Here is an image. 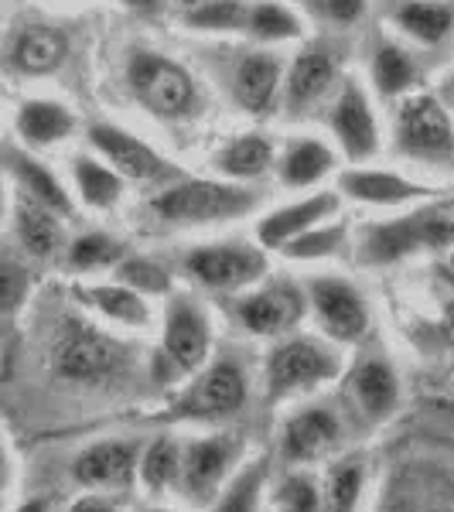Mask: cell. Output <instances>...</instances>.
<instances>
[{
	"label": "cell",
	"mask_w": 454,
	"mask_h": 512,
	"mask_svg": "<svg viewBox=\"0 0 454 512\" xmlns=\"http://www.w3.org/2000/svg\"><path fill=\"white\" fill-rule=\"evenodd\" d=\"M451 93H454V89H451Z\"/></svg>",
	"instance_id": "cell-51"
},
{
	"label": "cell",
	"mask_w": 454,
	"mask_h": 512,
	"mask_svg": "<svg viewBox=\"0 0 454 512\" xmlns=\"http://www.w3.org/2000/svg\"><path fill=\"white\" fill-rule=\"evenodd\" d=\"M18 175L24 181V188L31 192V198H38L41 205H48V209H55V212H69V195L62 192V185L48 175L41 164L18 158Z\"/></svg>",
	"instance_id": "cell-34"
},
{
	"label": "cell",
	"mask_w": 454,
	"mask_h": 512,
	"mask_svg": "<svg viewBox=\"0 0 454 512\" xmlns=\"http://www.w3.org/2000/svg\"><path fill=\"white\" fill-rule=\"evenodd\" d=\"M188 274L212 291H236L267 274V256L246 243L205 246L188 256Z\"/></svg>",
	"instance_id": "cell-7"
},
{
	"label": "cell",
	"mask_w": 454,
	"mask_h": 512,
	"mask_svg": "<svg viewBox=\"0 0 454 512\" xmlns=\"http://www.w3.org/2000/svg\"><path fill=\"white\" fill-rule=\"evenodd\" d=\"M188 21L195 28H209V31H233L243 28L250 21V7L243 0H205V4L192 7Z\"/></svg>",
	"instance_id": "cell-33"
},
{
	"label": "cell",
	"mask_w": 454,
	"mask_h": 512,
	"mask_svg": "<svg viewBox=\"0 0 454 512\" xmlns=\"http://www.w3.org/2000/svg\"><path fill=\"white\" fill-rule=\"evenodd\" d=\"M24 297H28V274H24L18 263L0 260V315L18 311Z\"/></svg>",
	"instance_id": "cell-41"
},
{
	"label": "cell",
	"mask_w": 454,
	"mask_h": 512,
	"mask_svg": "<svg viewBox=\"0 0 454 512\" xmlns=\"http://www.w3.org/2000/svg\"><path fill=\"white\" fill-rule=\"evenodd\" d=\"M18 127L31 144H55V140H62L65 134H72L76 120H72V113L65 110V106L35 99V103H24Z\"/></svg>",
	"instance_id": "cell-27"
},
{
	"label": "cell",
	"mask_w": 454,
	"mask_h": 512,
	"mask_svg": "<svg viewBox=\"0 0 454 512\" xmlns=\"http://www.w3.org/2000/svg\"><path fill=\"white\" fill-rule=\"evenodd\" d=\"M267 393L270 400H284V396L315 390L321 383H332L342 373V362L332 349L311 338H291L280 342L274 352L267 355Z\"/></svg>",
	"instance_id": "cell-2"
},
{
	"label": "cell",
	"mask_w": 454,
	"mask_h": 512,
	"mask_svg": "<svg viewBox=\"0 0 454 512\" xmlns=\"http://www.w3.org/2000/svg\"><path fill=\"white\" fill-rule=\"evenodd\" d=\"M246 403V376L233 362H216L188 386V393L171 407V417L181 420H226Z\"/></svg>",
	"instance_id": "cell-6"
},
{
	"label": "cell",
	"mask_w": 454,
	"mask_h": 512,
	"mask_svg": "<svg viewBox=\"0 0 454 512\" xmlns=\"http://www.w3.org/2000/svg\"><path fill=\"white\" fill-rule=\"evenodd\" d=\"M311 7H315L321 18L338 24H349L362 14V0H311Z\"/></svg>",
	"instance_id": "cell-42"
},
{
	"label": "cell",
	"mask_w": 454,
	"mask_h": 512,
	"mask_svg": "<svg viewBox=\"0 0 454 512\" xmlns=\"http://www.w3.org/2000/svg\"><path fill=\"white\" fill-rule=\"evenodd\" d=\"M140 444L137 441H96L82 448L72 461V478L82 489H120L137 475Z\"/></svg>",
	"instance_id": "cell-11"
},
{
	"label": "cell",
	"mask_w": 454,
	"mask_h": 512,
	"mask_svg": "<svg viewBox=\"0 0 454 512\" xmlns=\"http://www.w3.org/2000/svg\"><path fill=\"white\" fill-rule=\"evenodd\" d=\"M349 386H352V400H356V407L362 410V417H366L369 424H383V420H390L396 414V407H400V383H396V373L379 359L362 362L356 373H352Z\"/></svg>",
	"instance_id": "cell-15"
},
{
	"label": "cell",
	"mask_w": 454,
	"mask_h": 512,
	"mask_svg": "<svg viewBox=\"0 0 454 512\" xmlns=\"http://www.w3.org/2000/svg\"><path fill=\"white\" fill-rule=\"evenodd\" d=\"M130 7H137V11H158L161 0H127Z\"/></svg>",
	"instance_id": "cell-46"
},
{
	"label": "cell",
	"mask_w": 454,
	"mask_h": 512,
	"mask_svg": "<svg viewBox=\"0 0 454 512\" xmlns=\"http://www.w3.org/2000/svg\"><path fill=\"white\" fill-rule=\"evenodd\" d=\"M345 239L342 226H328V229H308V233L287 239L280 250H284L291 260H318V256H332Z\"/></svg>",
	"instance_id": "cell-37"
},
{
	"label": "cell",
	"mask_w": 454,
	"mask_h": 512,
	"mask_svg": "<svg viewBox=\"0 0 454 512\" xmlns=\"http://www.w3.org/2000/svg\"><path fill=\"white\" fill-rule=\"evenodd\" d=\"M335 195H318V198H308V202H297V205H287V209L274 212L260 222V243L270 246V250H280L287 239L308 233L318 219H325L328 212H335Z\"/></svg>",
	"instance_id": "cell-18"
},
{
	"label": "cell",
	"mask_w": 454,
	"mask_h": 512,
	"mask_svg": "<svg viewBox=\"0 0 454 512\" xmlns=\"http://www.w3.org/2000/svg\"><path fill=\"white\" fill-rule=\"evenodd\" d=\"M212 332L202 311L188 297H175L164 315V352L181 373H195L209 359Z\"/></svg>",
	"instance_id": "cell-13"
},
{
	"label": "cell",
	"mask_w": 454,
	"mask_h": 512,
	"mask_svg": "<svg viewBox=\"0 0 454 512\" xmlns=\"http://www.w3.org/2000/svg\"><path fill=\"white\" fill-rule=\"evenodd\" d=\"M332 127L349 158L359 161L376 151V120H373V110H369L366 96L359 93V86H345L342 99L335 103Z\"/></svg>",
	"instance_id": "cell-16"
},
{
	"label": "cell",
	"mask_w": 454,
	"mask_h": 512,
	"mask_svg": "<svg viewBox=\"0 0 454 512\" xmlns=\"http://www.w3.org/2000/svg\"><path fill=\"white\" fill-rule=\"evenodd\" d=\"M130 82L140 103L158 117H181L195 103V82L181 65L140 52L130 62Z\"/></svg>",
	"instance_id": "cell-5"
},
{
	"label": "cell",
	"mask_w": 454,
	"mask_h": 512,
	"mask_svg": "<svg viewBox=\"0 0 454 512\" xmlns=\"http://www.w3.org/2000/svg\"><path fill=\"white\" fill-rule=\"evenodd\" d=\"M11 59L21 72H28V76H45V72H55L62 65L65 38L55 28H28L14 41Z\"/></svg>",
	"instance_id": "cell-23"
},
{
	"label": "cell",
	"mask_w": 454,
	"mask_h": 512,
	"mask_svg": "<svg viewBox=\"0 0 454 512\" xmlns=\"http://www.w3.org/2000/svg\"><path fill=\"white\" fill-rule=\"evenodd\" d=\"M342 441V420L328 407H308L284 424L280 434V458L287 465H311V461L325 458L328 451L338 448Z\"/></svg>",
	"instance_id": "cell-9"
},
{
	"label": "cell",
	"mask_w": 454,
	"mask_h": 512,
	"mask_svg": "<svg viewBox=\"0 0 454 512\" xmlns=\"http://www.w3.org/2000/svg\"><path fill=\"white\" fill-rule=\"evenodd\" d=\"M79 297H86V304H93L99 315H106L110 321H120V325H127V328H144L147 321H151L147 301L127 284L79 287Z\"/></svg>",
	"instance_id": "cell-24"
},
{
	"label": "cell",
	"mask_w": 454,
	"mask_h": 512,
	"mask_svg": "<svg viewBox=\"0 0 454 512\" xmlns=\"http://www.w3.org/2000/svg\"><path fill=\"white\" fill-rule=\"evenodd\" d=\"M253 202L257 198L243 192V188L216 185V181H188V185L164 192L154 202V212L171 222H219L250 212Z\"/></svg>",
	"instance_id": "cell-4"
},
{
	"label": "cell",
	"mask_w": 454,
	"mask_h": 512,
	"mask_svg": "<svg viewBox=\"0 0 454 512\" xmlns=\"http://www.w3.org/2000/svg\"><path fill=\"white\" fill-rule=\"evenodd\" d=\"M11 512H48V502L45 499H28V502H21V506L11 509Z\"/></svg>",
	"instance_id": "cell-45"
},
{
	"label": "cell",
	"mask_w": 454,
	"mask_h": 512,
	"mask_svg": "<svg viewBox=\"0 0 454 512\" xmlns=\"http://www.w3.org/2000/svg\"><path fill=\"white\" fill-rule=\"evenodd\" d=\"M11 482H14V465H11V451L7 444L0 441V499L11 492Z\"/></svg>",
	"instance_id": "cell-44"
},
{
	"label": "cell",
	"mask_w": 454,
	"mask_h": 512,
	"mask_svg": "<svg viewBox=\"0 0 454 512\" xmlns=\"http://www.w3.org/2000/svg\"><path fill=\"white\" fill-rule=\"evenodd\" d=\"M396 512H444V509H437V506H424V502H410V506H400Z\"/></svg>",
	"instance_id": "cell-47"
},
{
	"label": "cell",
	"mask_w": 454,
	"mask_h": 512,
	"mask_svg": "<svg viewBox=\"0 0 454 512\" xmlns=\"http://www.w3.org/2000/svg\"><path fill=\"white\" fill-rule=\"evenodd\" d=\"M120 280L127 287H134L137 294H164L171 287L168 274H164V267L151 260H127L120 263Z\"/></svg>",
	"instance_id": "cell-40"
},
{
	"label": "cell",
	"mask_w": 454,
	"mask_h": 512,
	"mask_svg": "<svg viewBox=\"0 0 454 512\" xmlns=\"http://www.w3.org/2000/svg\"><path fill=\"white\" fill-rule=\"evenodd\" d=\"M277 509L280 512H321V489L311 475L291 472L277 485Z\"/></svg>",
	"instance_id": "cell-35"
},
{
	"label": "cell",
	"mask_w": 454,
	"mask_h": 512,
	"mask_svg": "<svg viewBox=\"0 0 454 512\" xmlns=\"http://www.w3.org/2000/svg\"><path fill=\"white\" fill-rule=\"evenodd\" d=\"M263 485H267V461H250L243 472L222 485L212 512H257Z\"/></svg>",
	"instance_id": "cell-28"
},
{
	"label": "cell",
	"mask_w": 454,
	"mask_h": 512,
	"mask_svg": "<svg viewBox=\"0 0 454 512\" xmlns=\"http://www.w3.org/2000/svg\"><path fill=\"white\" fill-rule=\"evenodd\" d=\"M451 21H454V14L441 4H420L417 0V4H407L400 11L403 28H407L414 38L427 41V45H434V41H441L444 35H448Z\"/></svg>",
	"instance_id": "cell-31"
},
{
	"label": "cell",
	"mask_w": 454,
	"mask_h": 512,
	"mask_svg": "<svg viewBox=\"0 0 454 512\" xmlns=\"http://www.w3.org/2000/svg\"><path fill=\"white\" fill-rule=\"evenodd\" d=\"M117 369V345L86 325H72L55 345V373L69 383H99Z\"/></svg>",
	"instance_id": "cell-8"
},
{
	"label": "cell",
	"mask_w": 454,
	"mask_h": 512,
	"mask_svg": "<svg viewBox=\"0 0 454 512\" xmlns=\"http://www.w3.org/2000/svg\"><path fill=\"white\" fill-rule=\"evenodd\" d=\"M400 144L420 158H448L454 151V134L448 113L434 96H410L400 110Z\"/></svg>",
	"instance_id": "cell-12"
},
{
	"label": "cell",
	"mask_w": 454,
	"mask_h": 512,
	"mask_svg": "<svg viewBox=\"0 0 454 512\" xmlns=\"http://www.w3.org/2000/svg\"><path fill=\"white\" fill-rule=\"evenodd\" d=\"M76 181H79L82 198H86L89 205H99V209H106V205H113L120 198V178L113 175L110 168H103V164H96L89 158L76 161Z\"/></svg>",
	"instance_id": "cell-32"
},
{
	"label": "cell",
	"mask_w": 454,
	"mask_h": 512,
	"mask_svg": "<svg viewBox=\"0 0 454 512\" xmlns=\"http://www.w3.org/2000/svg\"><path fill=\"white\" fill-rule=\"evenodd\" d=\"M239 461V441L226 434L195 437L181 444V475L178 489L192 502H209L222 492V485L233 478Z\"/></svg>",
	"instance_id": "cell-3"
},
{
	"label": "cell",
	"mask_w": 454,
	"mask_h": 512,
	"mask_svg": "<svg viewBox=\"0 0 454 512\" xmlns=\"http://www.w3.org/2000/svg\"><path fill=\"white\" fill-rule=\"evenodd\" d=\"M270 158H274L270 140H263L257 134H246V137L233 140V144L219 154V168L233 178H253L267 168Z\"/></svg>",
	"instance_id": "cell-29"
},
{
	"label": "cell",
	"mask_w": 454,
	"mask_h": 512,
	"mask_svg": "<svg viewBox=\"0 0 454 512\" xmlns=\"http://www.w3.org/2000/svg\"><path fill=\"white\" fill-rule=\"evenodd\" d=\"M410 79H414V65H410L407 55L400 52V48L393 45H383L376 55V86L379 93L393 96L400 93V89L410 86Z\"/></svg>",
	"instance_id": "cell-39"
},
{
	"label": "cell",
	"mask_w": 454,
	"mask_h": 512,
	"mask_svg": "<svg viewBox=\"0 0 454 512\" xmlns=\"http://www.w3.org/2000/svg\"><path fill=\"white\" fill-rule=\"evenodd\" d=\"M424 246H454V198L434 202L407 219L369 226L362 233V260L366 263H393L400 256L424 250Z\"/></svg>",
	"instance_id": "cell-1"
},
{
	"label": "cell",
	"mask_w": 454,
	"mask_h": 512,
	"mask_svg": "<svg viewBox=\"0 0 454 512\" xmlns=\"http://www.w3.org/2000/svg\"><path fill=\"white\" fill-rule=\"evenodd\" d=\"M311 304L328 335L338 342H362L369 332V311L362 304L359 291L345 280H315L311 284Z\"/></svg>",
	"instance_id": "cell-10"
},
{
	"label": "cell",
	"mask_w": 454,
	"mask_h": 512,
	"mask_svg": "<svg viewBox=\"0 0 454 512\" xmlns=\"http://www.w3.org/2000/svg\"><path fill=\"white\" fill-rule=\"evenodd\" d=\"M321 512H356L366 489V465L359 458H342L328 465L321 478Z\"/></svg>",
	"instance_id": "cell-21"
},
{
	"label": "cell",
	"mask_w": 454,
	"mask_h": 512,
	"mask_svg": "<svg viewBox=\"0 0 454 512\" xmlns=\"http://www.w3.org/2000/svg\"><path fill=\"white\" fill-rule=\"evenodd\" d=\"M246 28H253V35L263 38V41H284V38H294L301 31V24L291 11H284L280 4H260L250 11V21Z\"/></svg>",
	"instance_id": "cell-38"
},
{
	"label": "cell",
	"mask_w": 454,
	"mask_h": 512,
	"mask_svg": "<svg viewBox=\"0 0 454 512\" xmlns=\"http://www.w3.org/2000/svg\"><path fill=\"white\" fill-rule=\"evenodd\" d=\"M144 512H175V509H161V506H154V509H144Z\"/></svg>",
	"instance_id": "cell-50"
},
{
	"label": "cell",
	"mask_w": 454,
	"mask_h": 512,
	"mask_svg": "<svg viewBox=\"0 0 454 512\" xmlns=\"http://www.w3.org/2000/svg\"><path fill=\"white\" fill-rule=\"evenodd\" d=\"M89 140H93L96 151H103L106 158H110V164H117L120 175H127V178H158L161 175L164 161L147 144H140L137 137H130L127 130L106 127L103 123V127H93Z\"/></svg>",
	"instance_id": "cell-17"
},
{
	"label": "cell",
	"mask_w": 454,
	"mask_h": 512,
	"mask_svg": "<svg viewBox=\"0 0 454 512\" xmlns=\"http://www.w3.org/2000/svg\"><path fill=\"white\" fill-rule=\"evenodd\" d=\"M441 270H444V274H448V280H451V284H454V246H448V256H444Z\"/></svg>",
	"instance_id": "cell-48"
},
{
	"label": "cell",
	"mask_w": 454,
	"mask_h": 512,
	"mask_svg": "<svg viewBox=\"0 0 454 512\" xmlns=\"http://www.w3.org/2000/svg\"><path fill=\"white\" fill-rule=\"evenodd\" d=\"M18 236L35 256H52L62 243V229L52 219V209L41 205L38 198H21L18 205Z\"/></svg>",
	"instance_id": "cell-26"
},
{
	"label": "cell",
	"mask_w": 454,
	"mask_h": 512,
	"mask_svg": "<svg viewBox=\"0 0 454 512\" xmlns=\"http://www.w3.org/2000/svg\"><path fill=\"white\" fill-rule=\"evenodd\" d=\"M335 79V55L328 48H308V52L297 55L291 82H287V99L294 106H308L328 93Z\"/></svg>",
	"instance_id": "cell-20"
},
{
	"label": "cell",
	"mask_w": 454,
	"mask_h": 512,
	"mask_svg": "<svg viewBox=\"0 0 454 512\" xmlns=\"http://www.w3.org/2000/svg\"><path fill=\"white\" fill-rule=\"evenodd\" d=\"M181 475V441L175 437H158L140 451L137 461V482L144 485L151 495H168L178 489Z\"/></svg>",
	"instance_id": "cell-22"
},
{
	"label": "cell",
	"mask_w": 454,
	"mask_h": 512,
	"mask_svg": "<svg viewBox=\"0 0 454 512\" xmlns=\"http://www.w3.org/2000/svg\"><path fill=\"white\" fill-rule=\"evenodd\" d=\"M328 168H332L328 147L318 144V140H301L297 147H291V154H287V161H284V181L287 185H311V181H318Z\"/></svg>",
	"instance_id": "cell-30"
},
{
	"label": "cell",
	"mask_w": 454,
	"mask_h": 512,
	"mask_svg": "<svg viewBox=\"0 0 454 512\" xmlns=\"http://www.w3.org/2000/svg\"><path fill=\"white\" fill-rule=\"evenodd\" d=\"M304 304L294 284H270L239 304V318L253 335H284L304 318Z\"/></svg>",
	"instance_id": "cell-14"
},
{
	"label": "cell",
	"mask_w": 454,
	"mask_h": 512,
	"mask_svg": "<svg viewBox=\"0 0 454 512\" xmlns=\"http://www.w3.org/2000/svg\"><path fill=\"white\" fill-rule=\"evenodd\" d=\"M120 256H123V246L117 239L93 233V236L76 239V246H72V253H69V263L76 270H99V267H113Z\"/></svg>",
	"instance_id": "cell-36"
},
{
	"label": "cell",
	"mask_w": 454,
	"mask_h": 512,
	"mask_svg": "<svg viewBox=\"0 0 454 512\" xmlns=\"http://www.w3.org/2000/svg\"><path fill=\"white\" fill-rule=\"evenodd\" d=\"M342 188L359 202L373 205H403L427 195L424 185H414L400 175H386V171H349V175H342Z\"/></svg>",
	"instance_id": "cell-19"
},
{
	"label": "cell",
	"mask_w": 454,
	"mask_h": 512,
	"mask_svg": "<svg viewBox=\"0 0 454 512\" xmlns=\"http://www.w3.org/2000/svg\"><path fill=\"white\" fill-rule=\"evenodd\" d=\"M185 7H198V4H205V0H181Z\"/></svg>",
	"instance_id": "cell-49"
},
{
	"label": "cell",
	"mask_w": 454,
	"mask_h": 512,
	"mask_svg": "<svg viewBox=\"0 0 454 512\" xmlns=\"http://www.w3.org/2000/svg\"><path fill=\"white\" fill-rule=\"evenodd\" d=\"M69 512H120V506L113 502V495H106L99 489H89L86 495H79V499L72 502Z\"/></svg>",
	"instance_id": "cell-43"
},
{
	"label": "cell",
	"mask_w": 454,
	"mask_h": 512,
	"mask_svg": "<svg viewBox=\"0 0 454 512\" xmlns=\"http://www.w3.org/2000/svg\"><path fill=\"white\" fill-rule=\"evenodd\" d=\"M277 82H280V65H277V59H270V55H250V59L239 65L236 99L250 113H263L270 103H274Z\"/></svg>",
	"instance_id": "cell-25"
}]
</instances>
